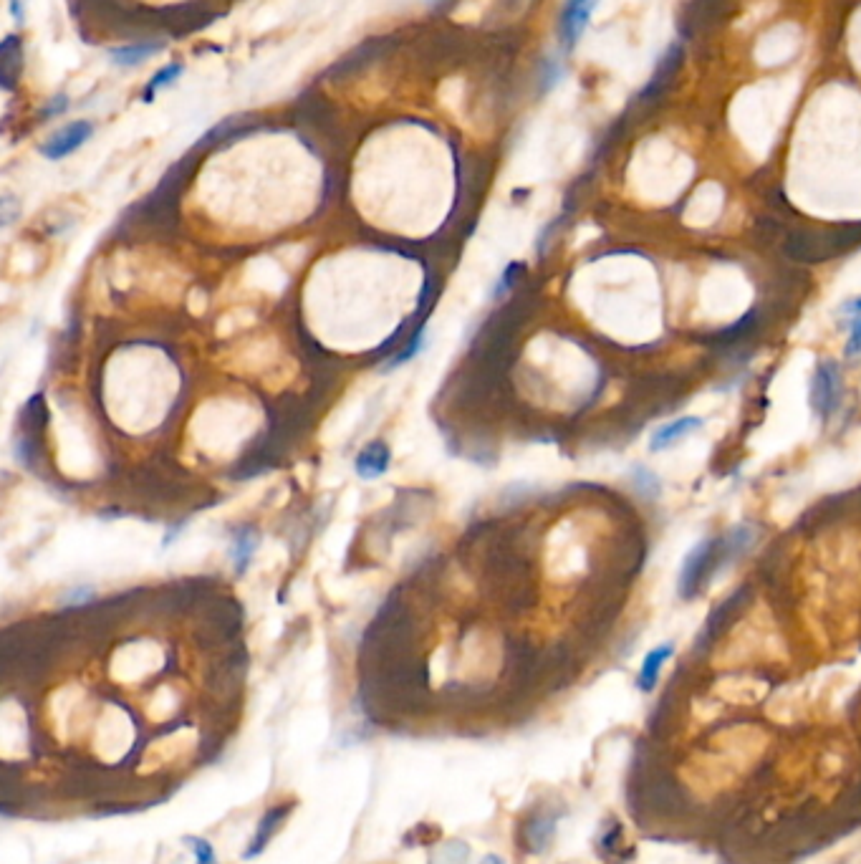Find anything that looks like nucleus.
<instances>
[{"label": "nucleus", "mask_w": 861, "mask_h": 864, "mask_svg": "<svg viewBox=\"0 0 861 864\" xmlns=\"http://www.w3.org/2000/svg\"><path fill=\"white\" fill-rule=\"evenodd\" d=\"M634 478V486H637L639 493H644V496H660V480H657V475L652 473V470L642 468V465H637L632 473Z\"/></svg>", "instance_id": "9b49d317"}, {"label": "nucleus", "mask_w": 861, "mask_h": 864, "mask_svg": "<svg viewBox=\"0 0 861 864\" xmlns=\"http://www.w3.org/2000/svg\"><path fill=\"white\" fill-rule=\"evenodd\" d=\"M672 655H675V645H672V642L652 647V650L644 655V662L637 675V688L642 690V693H652V690L657 688L662 670H665V665L670 662Z\"/></svg>", "instance_id": "6e6552de"}, {"label": "nucleus", "mask_w": 861, "mask_h": 864, "mask_svg": "<svg viewBox=\"0 0 861 864\" xmlns=\"http://www.w3.org/2000/svg\"><path fill=\"white\" fill-rule=\"evenodd\" d=\"M291 811H293L291 801H288V804H273L271 809H268L266 814H263L261 822H258L256 837L250 839L248 849H245V852H243V859H256L258 854L266 852V847H268V844H271V839L276 837V832H278V829H281V824L286 822L288 814H291Z\"/></svg>", "instance_id": "423d86ee"}, {"label": "nucleus", "mask_w": 861, "mask_h": 864, "mask_svg": "<svg viewBox=\"0 0 861 864\" xmlns=\"http://www.w3.org/2000/svg\"><path fill=\"white\" fill-rule=\"evenodd\" d=\"M596 6H599V0H566L559 18V38L564 51H574L579 46Z\"/></svg>", "instance_id": "7ed1b4c3"}, {"label": "nucleus", "mask_w": 861, "mask_h": 864, "mask_svg": "<svg viewBox=\"0 0 861 864\" xmlns=\"http://www.w3.org/2000/svg\"><path fill=\"white\" fill-rule=\"evenodd\" d=\"M185 844H190V849L195 852V864H215V852L208 839L185 837Z\"/></svg>", "instance_id": "ddd939ff"}, {"label": "nucleus", "mask_w": 861, "mask_h": 864, "mask_svg": "<svg viewBox=\"0 0 861 864\" xmlns=\"http://www.w3.org/2000/svg\"><path fill=\"white\" fill-rule=\"evenodd\" d=\"M702 425H705L702 417H695V415L677 417V420L667 422V425L657 427V430L652 432V438H649V450H652V453H662V450L672 448L675 443H682L685 438H690L692 432L700 430Z\"/></svg>", "instance_id": "0eeeda50"}, {"label": "nucleus", "mask_w": 861, "mask_h": 864, "mask_svg": "<svg viewBox=\"0 0 861 864\" xmlns=\"http://www.w3.org/2000/svg\"><path fill=\"white\" fill-rule=\"evenodd\" d=\"M755 534L750 526H738L730 531L725 539H715V536H705L697 541L690 551H687L685 561L677 574V594L682 599H695L707 584L713 582L715 574L738 559L750 544H753Z\"/></svg>", "instance_id": "f257e3e1"}, {"label": "nucleus", "mask_w": 861, "mask_h": 864, "mask_svg": "<svg viewBox=\"0 0 861 864\" xmlns=\"http://www.w3.org/2000/svg\"><path fill=\"white\" fill-rule=\"evenodd\" d=\"M157 51H160L157 43H137V46L114 48L109 56H112V61L117 66H127V69H132V66H139L142 61H147L149 56H155Z\"/></svg>", "instance_id": "9d476101"}, {"label": "nucleus", "mask_w": 861, "mask_h": 864, "mask_svg": "<svg viewBox=\"0 0 861 864\" xmlns=\"http://www.w3.org/2000/svg\"><path fill=\"white\" fill-rule=\"evenodd\" d=\"M91 134H94V124L86 122V119L66 124L64 129H59L54 137L43 144L41 147L43 157H48V160H64V157H69L71 152L79 150L81 144H86V139H89Z\"/></svg>", "instance_id": "20e7f679"}, {"label": "nucleus", "mask_w": 861, "mask_h": 864, "mask_svg": "<svg viewBox=\"0 0 861 864\" xmlns=\"http://www.w3.org/2000/svg\"><path fill=\"white\" fill-rule=\"evenodd\" d=\"M389 465V450L384 443H372L357 460V470L364 478H377Z\"/></svg>", "instance_id": "1a4fd4ad"}, {"label": "nucleus", "mask_w": 861, "mask_h": 864, "mask_svg": "<svg viewBox=\"0 0 861 864\" xmlns=\"http://www.w3.org/2000/svg\"><path fill=\"white\" fill-rule=\"evenodd\" d=\"M841 397H844V382H841L839 364L834 359H824L811 379V407L821 420H829L839 410Z\"/></svg>", "instance_id": "f03ea898"}, {"label": "nucleus", "mask_w": 861, "mask_h": 864, "mask_svg": "<svg viewBox=\"0 0 861 864\" xmlns=\"http://www.w3.org/2000/svg\"><path fill=\"white\" fill-rule=\"evenodd\" d=\"M839 316L841 319L849 321V326L854 324V321H859L861 319V296L844 301V304H841V309H839Z\"/></svg>", "instance_id": "4468645a"}, {"label": "nucleus", "mask_w": 861, "mask_h": 864, "mask_svg": "<svg viewBox=\"0 0 861 864\" xmlns=\"http://www.w3.org/2000/svg\"><path fill=\"white\" fill-rule=\"evenodd\" d=\"M553 837H556V814H551V811H536L521 827V842L528 854L546 852Z\"/></svg>", "instance_id": "39448f33"}, {"label": "nucleus", "mask_w": 861, "mask_h": 864, "mask_svg": "<svg viewBox=\"0 0 861 864\" xmlns=\"http://www.w3.org/2000/svg\"><path fill=\"white\" fill-rule=\"evenodd\" d=\"M861 354V319L851 324L849 342H846V357H859Z\"/></svg>", "instance_id": "2eb2a0df"}, {"label": "nucleus", "mask_w": 861, "mask_h": 864, "mask_svg": "<svg viewBox=\"0 0 861 864\" xmlns=\"http://www.w3.org/2000/svg\"><path fill=\"white\" fill-rule=\"evenodd\" d=\"M180 74H182V64H170V66H165L162 71H157L155 79H152V84H149V89H147V102H152L155 91H160L162 86L172 84V81H175Z\"/></svg>", "instance_id": "f8f14e48"}, {"label": "nucleus", "mask_w": 861, "mask_h": 864, "mask_svg": "<svg viewBox=\"0 0 861 864\" xmlns=\"http://www.w3.org/2000/svg\"><path fill=\"white\" fill-rule=\"evenodd\" d=\"M480 864H503V859H500L498 854H488V857H485Z\"/></svg>", "instance_id": "dca6fc26"}, {"label": "nucleus", "mask_w": 861, "mask_h": 864, "mask_svg": "<svg viewBox=\"0 0 861 864\" xmlns=\"http://www.w3.org/2000/svg\"><path fill=\"white\" fill-rule=\"evenodd\" d=\"M430 3H437V0H430Z\"/></svg>", "instance_id": "f3484780"}]
</instances>
